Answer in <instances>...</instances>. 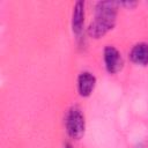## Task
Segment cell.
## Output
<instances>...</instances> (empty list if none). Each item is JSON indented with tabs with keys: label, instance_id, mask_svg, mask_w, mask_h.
Here are the masks:
<instances>
[{
	"label": "cell",
	"instance_id": "1",
	"mask_svg": "<svg viewBox=\"0 0 148 148\" xmlns=\"http://www.w3.org/2000/svg\"><path fill=\"white\" fill-rule=\"evenodd\" d=\"M117 6L118 2L113 1H102L96 5L95 20L88 28V34L91 37L99 38L114 27L118 9Z\"/></svg>",
	"mask_w": 148,
	"mask_h": 148
},
{
	"label": "cell",
	"instance_id": "3",
	"mask_svg": "<svg viewBox=\"0 0 148 148\" xmlns=\"http://www.w3.org/2000/svg\"><path fill=\"white\" fill-rule=\"evenodd\" d=\"M104 62H105L106 71L111 74L119 72L124 64L121 54L113 46H106L104 49Z\"/></svg>",
	"mask_w": 148,
	"mask_h": 148
},
{
	"label": "cell",
	"instance_id": "7",
	"mask_svg": "<svg viewBox=\"0 0 148 148\" xmlns=\"http://www.w3.org/2000/svg\"><path fill=\"white\" fill-rule=\"evenodd\" d=\"M65 148H72V146L68 145V143H66V145H65Z\"/></svg>",
	"mask_w": 148,
	"mask_h": 148
},
{
	"label": "cell",
	"instance_id": "5",
	"mask_svg": "<svg viewBox=\"0 0 148 148\" xmlns=\"http://www.w3.org/2000/svg\"><path fill=\"white\" fill-rule=\"evenodd\" d=\"M131 60L140 66L148 65V44L147 43H138L133 46L130 52Z\"/></svg>",
	"mask_w": 148,
	"mask_h": 148
},
{
	"label": "cell",
	"instance_id": "4",
	"mask_svg": "<svg viewBox=\"0 0 148 148\" xmlns=\"http://www.w3.org/2000/svg\"><path fill=\"white\" fill-rule=\"evenodd\" d=\"M95 84H96V77L89 73V72H83L79 75V79H77V89H79V92L81 96L83 97H87L89 96L94 88H95Z\"/></svg>",
	"mask_w": 148,
	"mask_h": 148
},
{
	"label": "cell",
	"instance_id": "2",
	"mask_svg": "<svg viewBox=\"0 0 148 148\" xmlns=\"http://www.w3.org/2000/svg\"><path fill=\"white\" fill-rule=\"evenodd\" d=\"M65 125H66V131H67L68 135L75 140L80 139L84 134L86 121H84V117L79 108L74 106V108L69 109V111L67 112V116H66Z\"/></svg>",
	"mask_w": 148,
	"mask_h": 148
},
{
	"label": "cell",
	"instance_id": "6",
	"mask_svg": "<svg viewBox=\"0 0 148 148\" xmlns=\"http://www.w3.org/2000/svg\"><path fill=\"white\" fill-rule=\"evenodd\" d=\"M84 23V2L77 1L74 6L73 16H72V29L75 34H80L82 31Z\"/></svg>",
	"mask_w": 148,
	"mask_h": 148
}]
</instances>
